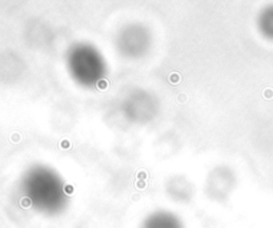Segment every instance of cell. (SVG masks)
<instances>
[{
    "mask_svg": "<svg viewBox=\"0 0 273 228\" xmlns=\"http://www.w3.org/2000/svg\"><path fill=\"white\" fill-rule=\"evenodd\" d=\"M67 69L71 79L85 90H95L107 80V59L91 43H76L67 53Z\"/></svg>",
    "mask_w": 273,
    "mask_h": 228,
    "instance_id": "cell-1",
    "label": "cell"
},
{
    "mask_svg": "<svg viewBox=\"0 0 273 228\" xmlns=\"http://www.w3.org/2000/svg\"><path fill=\"white\" fill-rule=\"evenodd\" d=\"M116 43L123 56L129 59H137L144 55L149 48L151 36L147 28L135 23L123 28V31L117 36Z\"/></svg>",
    "mask_w": 273,
    "mask_h": 228,
    "instance_id": "cell-2",
    "label": "cell"
},
{
    "mask_svg": "<svg viewBox=\"0 0 273 228\" xmlns=\"http://www.w3.org/2000/svg\"><path fill=\"white\" fill-rule=\"evenodd\" d=\"M140 228H185L183 220L167 210H159L149 214L143 220Z\"/></svg>",
    "mask_w": 273,
    "mask_h": 228,
    "instance_id": "cell-3",
    "label": "cell"
}]
</instances>
